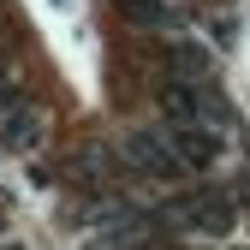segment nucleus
<instances>
[{
	"instance_id": "nucleus-1",
	"label": "nucleus",
	"mask_w": 250,
	"mask_h": 250,
	"mask_svg": "<svg viewBox=\"0 0 250 250\" xmlns=\"http://www.w3.org/2000/svg\"><path fill=\"white\" fill-rule=\"evenodd\" d=\"M125 155H131V167L149 173V179H179V173H185L179 149H173L167 137H155V131H137L131 143H125Z\"/></svg>"
}]
</instances>
